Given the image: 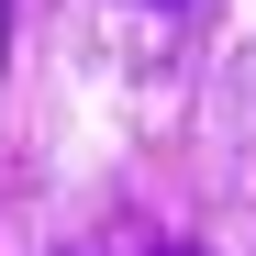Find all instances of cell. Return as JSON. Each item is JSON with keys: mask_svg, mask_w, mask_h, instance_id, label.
<instances>
[{"mask_svg": "<svg viewBox=\"0 0 256 256\" xmlns=\"http://www.w3.org/2000/svg\"><path fill=\"white\" fill-rule=\"evenodd\" d=\"M156 256H200V245H156Z\"/></svg>", "mask_w": 256, "mask_h": 256, "instance_id": "cell-1", "label": "cell"}, {"mask_svg": "<svg viewBox=\"0 0 256 256\" xmlns=\"http://www.w3.org/2000/svg\"><path fill=\"white\" fill-rule=\"evenodd\" d=\"M156 12H167V0H156Z\"/></svg>", "mask_w": 256, "mask_h": 256, "instance_id": "cell-2", "label": "cell"}]
</instances>
